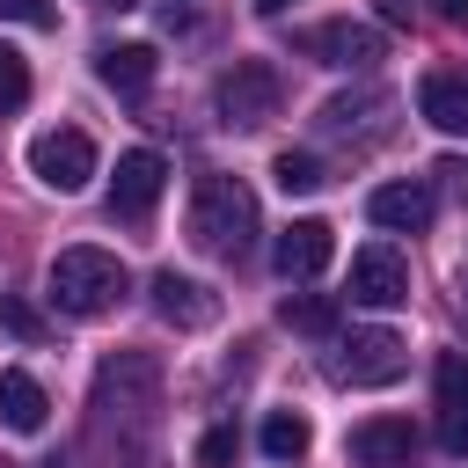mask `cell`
<instances>
[{
	"mask_svg": "<svg viewBox=\"0 0 468 468\" xmlns=\"http://www.w3.org/2000/svg\"><path fill=\"white\" fill-rule=\"evenodd\" d=\"M0 417H7V431H44V417H51V395L22 373V366H7L0 373Z\"/></svg>",
	"mask_w": 468,
	"mask_h": 468,
	"instance_id": "obj_17",
	"label": "cell"
},
{
	"mask_svg": "<svg viewBox=\"0 0 468 468\" xmlns=\"http://www.w3.org/2000/svg\"><path fill=\"white\" fill-rule=\"evenodd\" d=\"M154 44H102L95 51V73H102V88H117V95H146L154 88Z\"/></svg>",
	"mask_w": 468,
	"mask_h": 468,
	"instance_id": "obj_16",
	"label": "cell"
},
{
	"mask_svg": "<svg viewBox=\"0 0 468 468\" xmlns=\"http://www.w3.org/2000/svg\"><path fill=\"white\" fill-rule=\"evenodd\" d=\"M402 373V336L395 329H351L329 344V380L336 388H388Z\"/></svg>",
	"mask_w": 468,
	"mask_h": 468,
	"instance_id": "obj_6",
	"label": "cell"
},
{
	"mask_svg": "<svg viewBox=\"0 0 468 468\" xmlns=\"http://www.w3.org/2000/svg\"><path fill=\"white\" fill-rule=\"evenodd\" d=\"M0 322H7L22 344H44V336H51V322H44V314H37L22 292H0Z\"/></svg>",
	"mask_w": 468,
	"mask_h": 468,
	"instance_id": "obj_21",
	"label": "cell"
},
{
	"mask_svg": "<svg viewBox=\"0 0 468 468\" xmlns=\"http://www.w3.org/2000/svg\"><path fill=\"white\" fill-rule=\"evenodd\" d=\"M278 102H285V80H278V66H271V58H234V66L219 73V88H212L219 124H234V132L271 124V117H278Z\"/></svg>",
	"mask_w": 468,
	"mask_h": 468,
	"instance_id": "obj_3",
	"label": "cell"
},
{
	"mask_svg": "<svg viewBox=\"0 0 468 468\" xmlns=\"http://www.w3.org/2000/svg\"><path fill=\"white\" fill-rule=\"evenodd\" d=\"M329 256H336V227H329V219H292V227L278 234V249H271V263H278V278H285V285L322 278V271H329Z\"/></svg>",
	"mask_w": 468,
	"mask_h": 468,
	"instance_id": "obj_10",
	"label": "cell"
},
{
	"mask_svg": "<svg viewBox=\"0 0 468 468\" xmlns=\"http://www.w3.org/2000/svg\"><path fill=\"white\" fill-rule=\"evenodd\" d=\"M29 176H37L44 190H58V197L88 190V183H95V139H88L80 124L37 132V139H29Z\"/></svg>",
	"mask_w": 468,
	"mask_h": 468,
	"instance_id": "obj_5",
	"label": "cell"
},
{
	"mask_svg": "<svg viewBox=\"0 0 468 468\" xmlns=\"http://www.w3.org/2000/svg\"><path fill=\"white\" fill-rule=\"evenodd\" d=\"M292 51L314 58V66H336V73H373V66L388 58V37H380L373 22L336 15V22H307V29L292 37Z\"/></svg>",
	"mask_w": 468,
	"mask_h": 468,
	"instance_id": "obj_4",
	"label": "cell"
},
{
	"mask_svg": "<svg viewBox=\"0 0 468 468\" xmlns=\"http://www.w3.org/2000/svg\"><path fill=\"white\" fill-rule=\"evenodd\" d=\"M256 234H263V219H256V190L241 183V176H205L197 183V197H190V241L205 249V256H249L256 249Z\"/></svg>",
	"mask_w": 468,
	"mask_h": 468,
	"instance_id": "obj_1",
	"label": "cell"
},
{
	"mask_svg": "<svg viewBox=\"0 0 468 468\" xmlns=\"http://www.w3.org/2000/svg\"><path fill=\"white\" fill-rule=\"evenodd\" d=\"M431 388H439V446L461 461L468 453V351H439Z\"/></svg>",
	"mask_w": 468,
	"mask_h": 468,
	"instance_id": "obj_13",
	"label": "cell"
},
{
	"mask_svg": "<svg viewBox=\"0 0 468 468\" xmlns=\"http://www.w3.org/2000/svg\"><path fill=\"white\" fill-rule=\"evenodd\" d=\"M271 176H278V190H285V197H307V190H322V183H329V176H322V161H314V154H300V146H285V154L271 161Z\"/></svg>",
	"mask_w": 468,
	"mask_h": 468,
	"instance_id": "obj_20",
	"label": "cell"
},
{
	"mask_svg": "<svg viewBox=\"0 0 468 468\" xmlns=\"http://www.w3.org/2000/svg\"><path fill=\"white\" fill-rule=\"evenodd\" d=\"M366 219L388 234H424L431 227V183H380L366 197Z\"/></svg>",
	"mask_w": 468,
	"mask_h": 468,
	"instance_id": "obj_14",
	"label": "cell"
},
{
	"mask_svg": "<svg viewBox=\"0 0 468 468\" xmlns=\"http://www.w3.org/2000/svg\"><path fill=\"white\" fill-rule=\"evenodd\" d=\"M307 439H314V431H307V417H292V410H271V417H263V431H256V446H263L271 461H300V453H307Z\"/></svg>",
	"mask_w": 468,
	"mask_h": 468,
	"instance_id": "obj_19",
	"label": "cell"
},
{
	"mask_svg": "<svg viewBox=\"0 0 468 468\" xmlns=\"http://www.w3.org/2000/svg\"><path fill=\"white\" fill-rule=\"evenodd\" d=\"M417 110H424V124H439V132H468V73H424L417 80Z\"/></svg>",
	"mask_w": 468,
	"mask_h": 468,
	"instance_id": "obj_15",
	"label": "cell"
},
{
	"mask_svg": "<svg viewBox=\"0 0 468 468\" xmlns=\"http://www.w3.org/2000/svg\"><path fill=\"white\" fill-rule=\"evenodd\" d=\"M234 446H241V439H234V424H212V431L197 439V468H227V461H234Z\"/></svg>",
	"mask_w": 468,
	"mask_h": 468,
	"instance_id": "obj_23",
	"label": "cell"
},
{
	"mask_svg": "<svg viewBox=\"0 0 468 468\" xmlns=\"http://www.w3.org/2000/svg\"><path fill=\"white\" fill-rule=\"evenodd\" d=\"M0 22H22V29H51L58 7L51 0H0Z\"/></svg>",
	"mask_w": 468,
	"mask_h": 468,
	"instance_id": "obj_24",
	"label": "cell"
},
{
	"mask_svg": "<svg viewBox=\"0 0 468 468\" xmlns=\"http://www.w3.org/2000/svg\"><path fill=\"white\" fill-rule=\"evenodd\" d=\"M278 322L300 329V336H336V300L329 292H285L278 300Z\"/></svg>",
	"mask_w": 468,
	"mask_h": 468,
	"instance_id": "obj_18",
	"label": "cell"
},
{
	"mask_svg": "<svg viewBox=\"0 0 468 468\" xmlns=\"http://www.w3.org/2000/svg\"><path fill=\"white\" fill-rule=\"evenodd\" d=\"M124 292H132L124 256H110V249H58V256H51V307L95 322V314H110Z\"/></svg>",
	"mask_w": 468,
	"mask_h": 468,
	"instance_id": "obj_2",
	"label": "cell"
},
{
	"mask_svg": "<svg viewBox=\"0 0 468 468\" xmlns=\"http://www.w3.org/2000/svg\"><path fill=\"white\" fill-rule=\"evenodd\" d=\"M431 15L439 22H468V0H431Z\"/></svg>",
	"mask_w": 468,
	"mask_h": 468,
	"instance_id": "obj_26",
	"label": "cell"
},
{
	"mask_svg": "<svg viewBox=\"0 0 468 468\" xmlns=\"http://www.w3.org/2000/svg\"><path fill=\"white\" fill-rule=\"evenodd\" d=\"M380 15L388 22H410V0H380Z\"/></svg>",
	"mask_w": 468,
	"mask_h": 468,
	"instance_id": "obj_27",
	"label": "cell"
},
{
	"mask_svg": "<svg viewBox=\"0 0 468 468\" xmlns=\"http://www.w3.org/2000/svg\"><path fill=\"white\" fill-rule=\"evenodd\" d=\"M285 7H292V0H256V15H285Z\"/></svg>",
	"mask_w": 468,
	"mask_h": 468,
	"instance_id": "obj_28",
	"label": "cell"
},
{
	"mask_svg": "<svg viewBox=\"0 0 468 468\" xmlns=\"http://www.w3.org/2000/svg\"><path fill=\"white\" fill-rule=\"evenodd\" d=\"M431 176H439V183H446V190H453V197H468V161H453V154H446V161H439V168H431Z\"/></svg>",
	"mask_w": 468,
	"mask_h": 468,
	"instance_id": "obj_25",
	"label": "cell"
},
{
	"mask_svg": "<svg viewBox=\"0 0 468 468\" xmlns=\"http://www.w3.org/2000/svg\"><path fill=\"white\" fill-rule=\"evenodd\" d=\"M351 300H358V307H402V300H410V263H402V249L366 241V249L351 256Z\"/></svg>",
	"mask_w": 468,
	"mask_h": 468,
	"instance_id": "obj_8",
	"label": "cell"
},
{
	"mask_svg": "<svg viewBox=\"0 0 468 468\" xmlns=\"http://www.w3.org/2000/svg\"><path fill=\"white\" fill-rule=\"evenodd\" d=\"M95 7H139V0H95Z\"/></svg>",
	"mask_w": 468,
	"mask_h": 468,
	"instance_id": "obj_29",
	"label": "cell"
},
{
	"mask_svg": "<svg viewBox=\"0 0 468 468\" xmlns=\"http://www.w3.org/2000/svg\"><path fill=\"white\" fill-rule=\"evenodd\" d=\"M344 453H351L358 468H410L417 431H410V417H366V424H351Z\"/></svg>",
	"mask_w": 468,
	"mask_h": 468,
	"instance_id": "obj_12",
	"label": "cell"
},
{
	"mask_svg": "<svg viewBox=\"0 0 468 468\" xmlns=\"http://www.w3.org/2000/svg\"><path fill=\"white\" fill-rule=\"evenodd\" d=\"M0 468H7V461H0Z\"/></svg>",
	"mask_w": 468,
	"mask_h": 468,
	"instance_id": "obj_30",
	"label": "cell"
},
{
	"mask_svg": "<svg viewBox=\"0 0 468 468\" xmlns=\"http://www.w3.org/2000/svg\"><path fill=\"white\" fill-rule=\"evenodd\" d=\"M154 314L176 322V329H212L219 322V292L183 278V271H154Z\"/></svg>",
	"mask_w": 468,
	"mask_h": 468,
	"instance_id": "obj_11",
	"label": "cell"
},
{
	"mask_svg": "<svg viewBox=\"0 0 468 468\" xmlns=\"http://www.w3.org/2000/svg\"><path fill=\"white\" fill-rule=\"evenodd\" d=\"M388 88H358V95H329L322 110H314V124L329 132V139H344V146H366V139H380L388 132Z\"/></svg>",
	"mask_w": 468,
	"mask_h": 468,
	"instance_id": "obj_9",
	"label": "cell"
},
{
	"mask_svg": "<svg viewBox=\"0 0 468 468\" xmlns=\"http://www.w3.org/2000/svg\"><path fill=\"white\" fill-rule=\"evenodd\" d=\"M161 183H168V161H161L154 146L117 154V176H110V219H146L154 197H161Z\"/></svg>",
	"mask_w": 468,
	"mask_h": 468,
	"instance_id": "obj_7",
	"label": "cell"
},
{
	"mask_svg": "<svg viewBox=\"0 0 468 468\" xmlns=\"http://www.w3.org/2000/svg\"><path fill=\"white\" fill-rule=\"evenodd\" d=\"M22 102H29V58L0 44V117H7V110H22Z\"/></svg>",
	"mask_w": 468,
	"mask_h": 468,
	"instance_id": "obj_22",
	"label": "cell"
}]
</instances>
